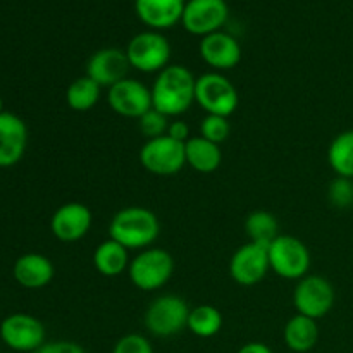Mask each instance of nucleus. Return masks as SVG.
Here are the masks:
<instances>
[{
  "instance_id": "obj_1",
  "label": "nucleus",
  "mask_w": 353,
  "mask_h": 353,
  "mask_svg": "<svg viewBox=\"0 0 353 353\" xmlns=\"http://www.w3.org/2000/svg\"><path fill=\"white\" fill-rule=\"evenodd\" d=\"M196 78L186 65L169 64L152 85V107L168 117H179L195 103Z\"/></svg>"
},
{
  "instance_id": "obj_2",
  "label": "nucleus",
  "mask_w": 353,
  "mask_h": 353,
  "mask_svg": "<svg viewBox=\"0 0 353 353\" xmlns=\"http://www.w3.org/2000/svg\"><path fill=\"white\" fill-rule=\"evenodd\" d=\"M161 233L159 217L150 209L130 205L117 210L109 223V238L128 250H145L152 247Z\"/></svg>"
},
{
  "instance_id": "obj_3",
  "label": "nucleus",
  "mask_w": 353,
  "mask_h": 353,
  "mask_svg": "<svg viewBox=\"0 0 353 353\" xmlns=\"http://www.w3.org/2000/svg\"><path fill=\"white\" fill-rule=\"evenodd\" d=\"M174 272V259L164 248L148 247L140 250L130 262L128 276L134 288L155 292L169 283Z\"/></svg>"
},
{
  "instance_id": "obj_4",
  "label": "nucleus",
  "mask_w": 353,
  "mask_h": 353,
  "mask_svg": "<svg viewBox=\"0 0 353 353\" xmlns=\"http://www.w3.org/2000/svg\"><path fill=\"white\" fill-rule=\"evenodd\" d=\"M190 307L178 295H161L147 307L145 330L157 338H171L188 327Z\"/></svg>"
},
{
  "instance_id": "obj_5",
  "label": "nucleus",
  "mask_w": 353,
  "mask_h": 353,
  "mask_svg": "<svg viewBox=\"0 0 353 353\" xmlns=\"http://www.w3.org/2000/svg\"><path fill=\"white\" fill-rule=\"evenodd\" d=\"M269 265L276 276L288 281H300L309 274L310 252L302 240L279 234L268 247Z\"/></svg>"
},
{
  "instance_id": "obj_6",
  "label": "nucleus",
  "mask_w": 353,
  "mask_h": 353,
  "mask_svg": "<svg viewBox=\"0 0 353 353\" xmlns=\"http://www.w3.org/2000/svg\"><path fill=\"white\" fill-rule=\"evenodd\" d=\"M195 103L207 114L230 117L238 109V90L223 72L210 71L199 76L195 83Z\"/></svg>"
},
{
  "instance_id": "obj_7",
  "label": "nucleus",
  "mask_w": 353,
  "mask_h": 353,
  "mask_svg": "<svg viewBox=\"0 0 353 353\" xmlns=\"http://www.w3.org/2000/svg\"><path fill=\"white\" fill-rule=\"evenodd\" d=\"M128 61L131 69L150 74L161 72L169 65L171 59V43L162 33L154 30L141 31L134 34L126 47Z\"/></svg>"
},
{
  "instance_id": "obj_8",
  "label": "nucleus",
  "mask_w": 353,
  "mask_h": 353,
  "mask_svg": "<svg viewBox=\"0 0 353 353\" xmlns=\"http://www.w3.org/2000/svg\"><path fill=\"white\" fill-rule=\"evenodd\" d=\"M334 288L326 278L316 274H307L300 279L293 292V305L296 314L310 317V319H323L331 312L334 305Z\"/></svg>"
},
{
  "instance_id": "obj_9",
  "label": "nucleus",
  "mask_w": 353,
  "mask_h": 353,
  "mask_svg": "<svg viewBox=\"0 0 353 353\" xmlns=\"http://www.w3.org/2000/svg\"><path fill=\"white\" fill-rule=\"evenodd\" d=\"M138 157L145 171L155 176L178 174L186 165L185 143L172 140L168 134L145 141Z\"/></svg>"
},
{
  "instance_id": "obj_10",
  "label": "nucleus",
  "mask_w": 353,
  "mask_h": 353,
  "mask_svg": "<svg viewBox=\"0 0 353 353\" xmlns=\"http://www.w3.org/2000/svg\"><path fill=\"white\" fill-rule=\"evenodd\" d=\"M0 340L10 350L33 353L45 341V326L31 314H10L0 323Z\"/></svg>"
},
{
  "instance_id": "obj_11",
  "label": "nucleus",
  "mask_w": 353,
  "mask_h": 353,
  "mask_svg": "<svg viewBox=\"0 0 353 353\" xmlns=\"http://www.w3.org/2000/svg\"><path fill=\"white\" fill-rule=\"evenodd\" d=\"M230 16L226 0H186L181 24L188 33L207 37L221 31Z\"/></svg>"
},
{
  "instance_id": "obj_12",
  "label": "nucleus",
  "mask_w": 353,
  "mask_h": 353,
  "mask_svg": "<svg viewBox=\"0 0 353 353\" xmlns=\"http://www.w3.org/2000/svg\"><path fill=\"white\" fill-rule=\"evenodd\" d=\"M109 107L128 119H140L152 109V92L147 85L133 78H126L107 90Z\"/></svg>"
},
{
  "instance_id": "obj_13",
  "label": "nucleus",
  "mask_w": 353,
  "mask_h": 353,
  "mask_svg": "<svg viewBox=\"0 0 353 353\" xmlns=\"http://www.w3.org/2000/svg\"><path fill=\"white\" fill-rule=\"evenodd\" d=\"M271 271L265 245L247 241L233 254L230 261V276L241 286H254L261 283Z\"/></svg>"
},
{
  "instance_id": "obj_14",
  "label": "nucleus",
  "mask_w": 353,
  "mask_h": 353,
  "mask_svg": "<svg viewBox=\"0 0 353 353\" xmlns=\"http://www.w3.org/2000/svg\"><path fill=\"white\" fill-rule=\"evenodd\" d=\"M93 214L81 202L62 203L50 219V231L62 243H74L88 234Z\"/></svg>"
},
{
  "instance_id": "obj_15",
  "label": "nucleus",
  "mask_w": 353,
  "mask_h": 353,
  "mask_svg": "<svg viewBox=\"0 0 353 353\" xmlns=\"http://www.w3.org/2000/svg\"><path fill=\"white\" fill-rule=\"evenodd\" d=\"M130 69L126 50L116 47H105L93 52L86 62V76L107 90L126 79Z\"/></svg>"
},
{
  "instance_id": "obj_16",
  "label": "nucleus",
  "mask_w": 353,
  "mask_h": 353,
  "mask_svg": "<svg viewBox=\"0 0 353 353\" xmlns=\"http://www.w3.org/2000/svg\"><path fill=\"white\" fill-rule=\"evenodd\" d=\"M199 54L207 65L217 72L230 71L241 61V47L236 38L224 31H216L200 40Z\"/></svg>"
},
{
  "instance_id": "obj_17",
  "label": "nucleus",
  "mask_w": 353,
  "mask_h": 353,
  "mask_svg": "<svg viewBox=\"0 0 353 353\" xmlns=\"http://www.w3.org/2000/svg\"><path fill=\"white\" fill-rule=\"evenodd\" d=\"M28 147V128L19 116L12 112L0 114V168L16 165Z\"/></svg>"
},
{
  "instance_id": "obj_18",
  "label": "nucleus",
  "mask_w": 353,
  "mask_h": 353,
  "mask_svg": "<svg viewBox=\"0 0 353 353\" xmlns=\"http://www.w3.org/2000/svg\"><path fill=\"white\" fill-rule=\"evenodd\" d=\"M186 0H134L137 16L150 30H169L181 23Z\"/></svg>"
},
{
  "instance_id": "obj_19",
  "label": "nucleus",
  "mask_w": 353,
  "mask_h": 353,
  "mask_svg": "<svg viewBox=\"0 0 353 353\" xmlns=\"http://www.w3.org/2000/svg\"><path fill=\"white\" fill-rule=\"evenodd\" d=\"M55 268L48 257L41 254H24L14 262L12 276L23 288H45L54 279Z\"/></svg>"
},
{
  "instance_id": "obj_20",
  "label": "nucleus",
  "mask_w": 353,
  "mask_h": 353,
  "mask_svg": "<svg viewBox=\"0 0 353 353\" xmlns=\"http://www.w3.org/2000/svg\"><path fill=\"white\" fill-rule=\"evenodd\" d=\"M283 340L285 345L295 353H307L312 350L319 341V326L316 319L296 314L283 330Z\"/></svg>"
},
{
  "instance_id": "obj_21",
  "label": "nucleus",
  "mask_w": 353,
  "mask_h": 353,
  "mask_svg": "<svg viewBox=\"0 0 353 353\" xmlns=\"http://www.w3.org/2000/svg\"><path fill=\"white\" fill-rule=\"evenodd\" d=\"M130 250L112 238L99 245L93 252V265L105 278H117L130 268Z\"/></svg>"
},
{
  "instance_id": "obj_22",
  "label": "nucleus",
  "mask_w": 353,
  "mask_h": 353,
  "mask_svg": "<svg viewBox=\"0 0 353 353\" xmlns=\"http://www.w3.org/2000/svg\"><path fill=\"white\" fill-rule=\"evenodd\" d=\"M185 155L186 165L195 169L196 172H202V174H210V172L217 171L221 162H223V152H221L219 145L205 140L200 134L192 137L186 141Z\"/></svg>"
},
{
  "instance_id": "obj_23",
  "label": "nucleus",
  "mask_w": 353,
  "mask_h": 353,
  "mask_svg": "<svg viewBox=\"0 0 353 353\" xmlns=\"http://www.w3.org/2000/svg\"><path fill=\"white\" fill-rule=\"evenodd\" d=\"M102 86L90 76H79L65 90V102L76 112H88L99 103Z\"/></svg>"
},
{
  "instance_id": "obj_24",
  "label": "nucleus",
  "mask_w": 353,
  "mask_h": 353,
  "mask_svg": "<svg viewBox=\"0 0 353 353\" xmlns=\"http://www.w3.org/2000/svg\"><path fill=\"white\" fill-rule=\"evenodd\" d=\"M327 162L336 176L353 179V130L334 137L327 148Z\"/></svg>"
},
{
  "instance_id": "obj_25",
  "label": "nucleus",
  "mask_w": 353,
  "mask_h": 353,
  "mask_svg": "<svg viewBox=\"0 0 353 353\" xmlns=\"http://www.w3.org/2000/svg\"><path fill=\"white\" fill-rule=\"evenodd\" d=\"M245 233L248 234V241L252 243L269 247L279 236L278 219L268 210H254L245 219Z\"/></svg>"
},
{
  "instance_id": "obj_26",
  "label": "nucleus",
  "mask_w": 353,
  "mask_h": 353,
  "mask_svg": "<svg viewBox=\"0 0 353 353\" xmlns=\"http://www.w3.org/2000/svg\"><path fill=\"white\" fill-rule=\"evenodd\" d=\"M223 327V314L214 305H196L190 310L188 327L195 336L212 338Z\"/></svg>"
},
{
  "instance_id": "obj_27",
  "label": "nucleus",
  "mask_w": 353,
  "mask_h": 353,
  "mask_svg": "<svg viewBox=\"0 0 353 353\" xmlns=\"http://www.w3.org/2000/svg\"><path fill=\"white\" fill-rule=\"evenodd\" d=\"M231 134V124L228 117L214 116V114H207L202 121H200V137L205 140L212 141V143L221 145L230 138Z\"/></svg>"
},
{
  "instance_id": "obj_28",
  "label": "nucleus",
  "mask_w": 353,
  "mask_h": 353,
  "mask_svg": "<svg viewBox=\"0 0 353 353\" xmlns=\"http://www.w3.org/2000/svg\"><path fill=\"white\" fill-rule=\"evenodd\" d=\"M169 117L164 116L162 112L155 110L152 107L148 112H145L143 116L138 119V128H140V133L143 134L147 140H154V138H161L168 134L169 128Z\"/></svg>"
},
{
  "instance_id": "obj_29",
  "label": "nucleus",
  "mask_w": 353,
  "mask_h": 353,
  "mask_svg": "<svg viewBox=\"0 0 353 353\" xmlns=\"http://www.w3.org/2000/svg\"><path fill=\"white\" fill-rule=\"evenodd\" d=\"M327 200L336 209H348L353 205V179L334 178L327 186Z\"/></svg>"
},
{
  "instance_id": "obj_30",
  "label": "nucleus",
  "mask_w": 353,
  "mask_h": 353,
  "mask_svg": "<svg viewBox=\"0 0 353 353\" xmlns=\"http://www.w3.org/2000/svg\"><path fill=\"white\" fill-rule=\"evenodd\" d=\"M112 353H154V348L143 334L130 333L117 340Z\"/></svg>"
},
{
  "instance_id": "obj_31",
  "label": "nucleus",
  "mask_w": 353,
  "mask_h": 353,
  "mask_svg": "<svg viewBox=\"0 0 353 353\" xmlns=\"http://www.w3.org/2000/svg\"><path fill=\"white\" fill-rule=\"evenodd\" d=\"M33 353H86L81 345L74 343V341L68 340H57V341H47L41 345L38 350Z\"/></svg>"
},
{
  "instance_id": "obj_32",
  "label": "nucleus",
  "mask_w": 353,
  "mask_h": 353,
  "mask_svg": "<svg viewBox=\"0 0 353 353\" xmlns=\"http://www.w3.org/2000/svg\"><path fill=\"white\" fill-rule=\"evenodd\" d=\"M168 137L176 141H181V143H186L192 138L190 137V126L181 119L171 121L168 128Z\"/></svg>"
},
{
  "instance_id": "obj_33",
  "label": "nucleus",
  "mask_w": 353,
  "mask_h": 353,
  "mask_svg": "<svg viewBox=\"0 0 353 353\" xmlns=\"http://www.w3.org/2000/svg\"><path fill=\"white\" fill-rule=\"evenodd\" d=\"M236 353H272V350L261 341H250V343L243 345Z\"/></svg>"
},
{
  "instance_id": "obj_34",
  "label": "nucleus",
  "mask_w": 353,
  "mask_h": 353,
  "mask_svg": "<svg viewBox=\"0 0 353 353\" xmlns=\"http://www.w3.org/2000/svg\"><path fill=\"white\" fill-rule=\"evenodd\" d=\"M2 112H6V110H3V100H2V97H0V114Z\"/></svg>"
}]
</instances>
